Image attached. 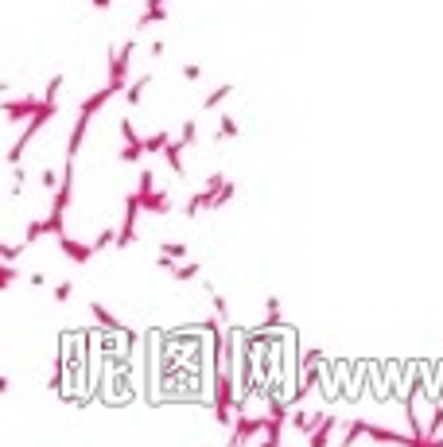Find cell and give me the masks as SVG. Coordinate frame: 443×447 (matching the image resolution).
Segmentation results:
<instances>
[{"label":"cell","mask_w":443,"mask_h":447,"mask_svg":"<svg viewBox=\"0 0 443 447\" xmlns=\"http://www.w3.org/2000/svg\"><path fill=\"white\" fill-rule=\"evenodd\" d=\"M132 51H136V39H125V47H109V82L125 94V82H129V62Z\"/></svg>","instance_id":"cell-1"},{"label":"cell","mask_w":443,"mask_h":447,"mask_svg":"<svg viewBox=\"0 0 443 447\" xmlns=\"http://www.w3.org/2000/svg\"><path fill=\"white\" fill-rule=\"evenodd\" d=\"M140 203H144V210H148V214H168L171 210V194L168 191H156V179H152V171L144 168L140 171Z\"/></svg>","instance_id":"cell-2"},{"label":"cell","mask_w":443,"mask_h":447,"mask_svg":"<svg viewBox=\"0 0 443 447\" xmlns=\"http://www.w3.org/2000/svg\"><path fill=\"white\" fill-rule=\"evenodd\" d=\"M264 424H268V420H253V416H245V412H241L238 424H233V432H229V444H249V435L264 432Z\"/></svg>","instance_id":"cell-3"},{"label":"cell","mask_w":443,"mask_h":447,"mask_svg":"<svg viewBox=\"0 0 443 447\" xmlns=\"http://www.w3.org/2000/svg\"><path fill=\"white\" fill-rule=\"evenodd\" d=\"M59 249L66 257H71L74 265H86V261H90V257L97 253L94 245H82V242H74V238H66V233H59Z\"/></svg>","instance_id":"cell-4"},{"label":"cell","mask_w":443,"mask_h":447,"mask_svg":"<svg viewBox=\"0 0 443 447\" xmlns=\"http://www.w3.org/2000/svg\"><path fill=\"white\" fill-rule=\"evenodd\" d=\"M39 109H43L39 97H27V101H4V117H8V121H20V117H36Z\"/></svg>","instance_id":"cell-5"},{"label":"cell","mask_w":443,"mask_h":447,"mask_svg":"<svg viewBox=\"0 0 443 447\" xmlns=\"http://www.w3.org/2000/svg\"><path fill=\"white\" fill-rule=\"evenodd\" d=\"M86 133H90V113H78V121H74V129H71V144H66V156L71 159H78Z\"/></svg>","instance_id":"cell-6"},{"label":"cell","mask_w":443,"mask_h":447,"mask_svg":"<svg viewBox=\"0 0 443 447\" xmlns=\"http://www.w3.org/2000/svg\"><path fill=\"white\" fill-rule=\"evenodd\" d=\"M90 315H94V319H97V323H101V327H105V331H117V335H129V327L121 323V319H117V315H113V311H109L105 303H90Z\"/></svg>","instance_id":"cell-7"},{"label":"cell","mask_w":443,"mask_h":447,"mask_svg":"<svg viewBox=\"0 0 443 447\" xmlns=\"http://www.w3.org/2000/svg\"><path fill=\"white\" fill-rule=\"evenodd\" d=\"M156 20H168V8H164L160 0H148V8H144V16L136 20V31H144L148 24H156Z\"/></svg>","instance_id":"cell-8"},{"label":"cell","mask_w":443,"mask_h":447,"mask_svg":"<svg viewBox=\"0 0 443 447\" xmlns=\"http://www.w3.org/2000/svg\"><path fill=\"white\" fill-rule=\"evenodd\" d=\"M152 78H156V74H144V78H136V82L125 86V101H129V105H140V101H144V90H148V82H152Z\"/></svg>","instance_id":"cell-9"},{"label":"cell","mask_w":443,"mask_h":447,"mask_svg":"<svg viewBox=\"0 0 443 447\" xmlns=\"http://www.w3.org/2000/svg\"><path fill=\"white\" fill-rule=\"evenodd\" d=\"M183 148H187L183 140H171V144L164 148V159H168V168L175 171V175H183V171H187V168H183Z\"/></svg>","instance_id":"cell-10"},{"label":"cell","mask_w":443,"mask_h":447,"mask_svg":"<svg viewBox=\"0 0 443 447\" xmlns=\"http://www.w3.org/2000/svg\"><path fill=\"white\" fill-rule=\"evenodd\" d=\"M203 210H210V194H206V191H194L191 199H187V206H183V214H187V218H199Z\"/></svg>","instance_id":"cell-11"},{"label":"cell","mask_w":443,"mask_h":447,"mask_svg":"<svg viewBox=\"0 0 443 447\" xmlns=\"http://www.w3.org/2000/svg\"><path fill=\"white\" fill-rule=\"evenodd\" d=\"M292 424H296V428H300L303 435H312L315 428L323 424V416H319V412H296V416H292Z\"/></svg>","instance_id":"cell-12"},{"label":"cell","mask_w":443,"mask_h":447,"mask_svg":"<svg viewBox=\"0 0 443 447\" xmlns=\"http://www.w3.org/2000/svg\"><path fill=\"white\" fill-rule=\"evenodd\" d=\"M229 94H233V86H229V82H226V86H218V90H210V94L203 97V109H218Z\"/></svg>","instance_id":"cell-13"},{"label":"cell","mask_w":443,"mask_h":447,"mask_svg":"<svg viewBox=\"0 0 443 447\" xmlns=\"http://www.w3.org/2000/svg\"><path fill=\"white\" fill-rule=\"evenodd\" d=\"M331 428H335V420H331V416H323V424H319V428L312 432V444H315V447L331 444Z\"/></svg>","instance_id":"cell-14"},{"label":"cell","mask_w":443,"mask_h":447,"mask_svg":"<svg viewBox=\"0 0 443 447\" xmlns=\"http://www.w3.org/2000/svg\"><path fill=\"white\" fill-rule=\"evenodd\" d=\"M121 140H125V144H144V136H136V125L129 121V117H121Z\"/></svg>","instance_id":"cell-15"},{"label":"cell","mask_w":443,"mask_h":447,"mask_svg":"<svg viewBox=\"0 0 443 447\" xmlns=\"http://www.w3.org/2000/svg\"><path fill=\"white\" fill-rule=\"evenodd\" d=\"M168 144H171V136H168V133H152V136H144V152H164Z\"/></svg>","instance_id":"cell-16"},{"label":"cell","mask_w":443,"mask_h":447,"mask_svg":"<svg viewBox=\"0 0 443 447\" xmlns=\"http://www.w3.org/2000/svg\"><path fill=\"white\" fill-rule=\"evenodd\" d=\"M280 432H284V420L268 416V424H264V444H280Z\"/></svg>","instance_id":"cell-17"},{"label":"cell","mask_w":443,"mask_h":447,"mask_svg":"<svg viewBox=\"0 0 443 447\" xmlns=\"http://www.w3.org/2000/svg\"><path fill=\"white\" fill-rule=\"evenodd\" d=\"M39 238H47V222H27V230H24V245L39 242Z\"/></svg>","instance_id":"cell-18"},{"label":"cell","mask_w":443,"mask_h":447,"mask_svg":"<svg viewBox=\"0 0 443 447\" xmlns=\"http://www.w3.org/2000/svg\"><path fill=\"white\" fill-rule=\"evenodd\" d=\"M117 233H121V230H113V226H105V230L97 233L94 249H97V253H101V249H109V245H117Z\"/></svg>","instance_id":"cell-19"},{"label":"cell","mask_w":443,"mask_h":447,"mask_svg":"<svg viewBox=\"0 0 443 447\" xmlns=\"http://www.w3.org/2000/svg\"><path fill=\"white\" fill-rule=\"evenodd\" d=\"M171 277L179 280V284H187V280L199 277V265H194V261H187V265H175V272H171Z\"/></svg>","instance_id":"cell-20"},{"label":"cell","mask_w":443,"mask_h":447,"mask_svg":"<svg viewBox=\"0 0 443 447\" xmlns=\"http://www.w3.org/2000/svg\"><path fill=\"white\" fill-rule=\"evenodd\" d=\"M241 129H238V121L233 117H222V125H218V140H233Z\"/></svg>","instance_id":"cell-21"},{"label":"cell","mask_w":443,"mask_h":447,"mask_svg":"<svg viewBox=\"0 0 443 447\" xmlns=\"http://www.w3.org/2000/svg\"><path fill=\"white\" fill-rule=\"evenodd\" d=\"M264 331H273V327H280V300H268V315H264Z\"/></svg>","instance_id":"cell-22"},{"label":"cell","mask_w":443,"mask_h":447,"mask_svg":"<svg viewBox=\"0 0 443 447\" xmlns=\"http://www.w3.org/2000/svg\"><path fill=\"white\" fill-rule=\"evenodd\" d=\"M179 140H183V144H194V140H199V125H194V121H183V125H179Z\"/></svg>","instance_id":"cell-23"},{"label":"cell","mask_w":443,"mask_h":447,"mask_svg":"<svg viewBox=\"0 0 443 447\" xmlns=\"http://www.w3.org/2000/svg\"><path fill=\"white\" fill-rule=\"evenodd\" d=\"M443 428V405H435V412H431V420H428V439H435Z\"/></svg>","instance_id":"cell-24"},{"label":"cell","mask_w":443,"mask_h":447,"mask_svg":"<svg viewBox=\"0 0 443 447\" xmlns=\"http://www.w3.org/2000/svg\"><path fill=\"white\" fill-rule=\"evenodd\" d=\"M160 253L175 257V261H187V245H179V242H168V245H160Z\"/></svg>","instance_id":"cell-25"},{"label":"cell","mask_w":443,"mask_h":447,"mask_svg":"<svg viewBox=\"0 0 443 447\" xmlns=\"http://www.w3.org/2000/svg\"><path fill=\"white\" fill-rule=\"evenodd\" d=\"M362 435H366V420H354V424L346 428V439H342V444H358Z\"/></svg>","instance_id":"cell-26"},{"label":"cell","mask_w":443,"mask_h":447,"mask_svg":"<svg viewBox=\"0 0 443 447\" xmlns=\"http://www.w3.org/2000/svg\"><path fill=\"white\" fill-rule=\"evenodd\" d=\"M140 156H144V144H125L121 148V159H125V164H136Z\"/></svg>","instance_id":"cell-27"},{"label":"cell","mask_w":443,"mask_h":447,"mask_svg":"<svg viewBox=\"0 0 443 447\" xmlns=\"http://www.w3.org/2000/svg\"><path fill=\"white\" fill-rule=\"evenodd\" d=\"M16 280V261H4V268H0V288H12Z\"/></svg>","instance_id":"cell-28"},{"label":"cell","mask_w":443,"mask_h":447,"mask_svg":"<svg viewBox=\"0 0 443 447\" xmlns=\"http://www.w3.org/2000/svg\"><path fill=\"white\" fill-rule=\"evenodd\" d=\"M71 296H74V284H71V280H62V284H55V300H59V303H66Z\"/></svg>","instance_id":"cell-29"},{"label":"cell","mask_w":443,"mask_h":447,"mask_svg":"<svg viewBox=\"0 0 443 447\" xmlns=\"http://www.w3.org/2000/svg\"><path fill=\"white\" fill-rule=\"evenodd\" d=\"M183 78H187V82H199V78H203V66H183Z\"/></svg>","instance_id":"cell-30"},{"label":"cell","mask_w":443,"mask_h":447,"mask_svg":"<svg viewBox=\"0 0 443 447\" xmlns=\"http://www.w3.org/2000/svg\"><path fill=\"white\" fill-rule=\"evenodd\" d=\"M24 253V249H20V245H4V249H0V257H4V261H16V257Z\"/></svg>","instance_id":"cell-31"},{"label":"cell","mask_w":443,"mask_h":447,"mask_svg":"<svg viewBox=\"0 0 443 447\" xmlns=\"http://www.w3.org/2000/svg\"><path fill=\"white\" fill-rule=\"evenodd\" d=\"M43 187H51V191H55V187H59V175H55V171H43Z\"/></svg>","instance_id":"cell-32"},{"label":"cell","mask_w":443,"mask_h":447,"mask_svg":"<svg viewBox=\"0 0 443 447\" xmlns=\"http://www.w3.org/2000/svg\"><path fill=\"white\" fill-rule=\"evenodd\" d=\"M164 51H168V47H164V43H160V39H156V43H152V47H148V55H152V59H160V55H164Z\"/></svg>","instance_id":"cell-33"},{"label":"cell","mask_w":443,"mask_h":447,"mask_svg":"<svg viewBox=\"0 0 443 447\" xmlns=\"http://www.w3.org/2000/svg\"><path fill=\"white\" fill-rule=\"evenodd\" d=\"M214 420L218 424H229V409H214Z\"/></svg>","instance_id":"cell-34"},{"label":"cell","mask_w":443,"mask_h":447,"mask_svg":"<svg viewBox=\"0 0 443 447\" xmlns=\"http://www.w3.org/2000/svg\"><path fill=\"white\" fill-rule=\"evenodd\" d=\"M94 8H109V0H94Z\"/></svg>","instance_id":"cell-35"}]
</instances>
